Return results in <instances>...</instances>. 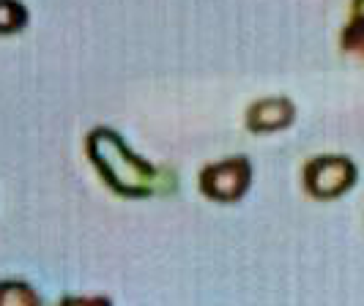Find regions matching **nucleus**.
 Listing matches in <instances>:
<instances>
[{
    "mask_svg": "<svg viewBox=\"0 0 364 306\" xmlns=\"http://www.w3.org/2000/svg\"><path fill=\"white\" fill-rule=\"evenodd\" d=\"M88 153L93 167L102 173L118 195L127 197H146L159 189V170L148 164L143 156L132 153L121 134L112 129H96L88 137Z\"/></svg>",
    "mask_w": 364,
    "mask_h": 306,
    "instance_id": "obj_1",
    "label": "nucleus"
},
{
    "mask_svg": "<svg viewBox=\"0 0 364 306\" xmlns=\"http://www.w3.org/2000/svg\"><path fill=\"white\" fill-rule=\"evenodd\" d=\"M252 183V164L244 156L208 164L200 173V192L217 202H236L247 195Z\"/></svg>",
    "mask_w": 364,
    "mask_h": 306,
    "instance_id": "obj_2",
    "label": "nucleus"
},
{
    "mask_svg": "<svg viewBox=\"0 0 364 306\" xmlns=\"http://www.w3.org/2000/svg\"><path fill=\"white\" fill-rule=\"evenodd\" d=\"M307 192L318 200H334L356 183V164L348 156H318L304 170Z\"/></svg>",
    "mask_w": 364,
    "mask_h": 306,
    "instance_id": "obj_3",
    "label": "nucleus"
},
{
    "mask_svg": "<svg viewBox=\"0 0 364 306\" xmlns=\"http://www.w3.org/2000/svg\"><path fill=\"white\" fill-rule=\"evenodd\" d=\"M296 118V107H293L291 99H282V96H274V99H263L252 104L250 115H247V126L252 131H277V129H285L293 124Z\"/></svg>",
    "mask_w": 364,
    "mask_h": 306,
    "instance_id": "obj_4",
    "label": "nucleus"
},
{
    "mask_svg": "<svg viewBox=\"0 0 364 306\" xmlns=\"http://www.w3.org/2000/svg\"><path fill=\"white\" fill-rule=\"evenodd\" d=\"M0 306H41L33 288L22 282H3L0 288Z\"/></svg>",
    "mask_w": 364,
    "mask_h": 306,
    "instance_id": "obj_5",
    "label": "nucleus"
},
{
    "mask_svg": "<svg viewBox=\"0 0 364 306\" xmlns=\"http://www.w3.org/2000/svg\"><path fill=\"white\" fill-rule=\"evenodd\" d=\"M343 47L348 53L364 55V3H356V14L343 31Z\"/></svg>",
    "mask_w": 364,
    "mask_h": 306,
    "instance_id": "obj_6",
    "label": "nucleus"
},
{
    "mask_svg": "<svg viewBox=\"0 0 364 306\" xmlns=\"http://www.w3.org/2000/svg\"><path fill=\"white\" fill-rule=\"evenodd\" d=\"M25 9L22 6H17V3H6L3 6V19H0V31L3 33H11V31H17V28H22L25 25Z\"/></svg>",
    "mask_w": 364,
    "mask_h": 306,
    "instance_id": "obj_7",
    "label": "nucleus"
},
{
    "mask_svg": "<svg viewBox=\"0 0 364 306\" xmlns=\"http://www.w3.org/2000/svg\"><path fill=\"white\" fill-rule=\"evenodd\" d=\"M60 306H112L107 298H66Z\"/></svg>",
    "mask_w": 364,
    "mask_h": 306,
    "instance_id": "obj_8",
    "label": "nucleus"
}]
</instances>
